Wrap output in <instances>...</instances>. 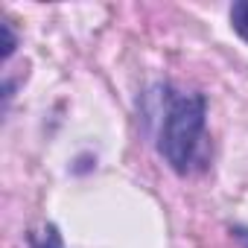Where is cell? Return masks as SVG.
<instances>
[{"instance_id": "6da1fadb", "label": "cell", "mask_w": 248, "mask_h": 248, "mask_svg": "<svg viewBox=\"0 0 248 248\" xmlns=\"http://www.w3.org/2000/svg\"><path fill=\"white\" fill-rule=\"evenodd\" d=\"M204 117L207 99L199 91H181L164 85L158 93V155L178 175L202 167L204 152Z\"/></svg>"}, {"instance_id": "7a4b0ae2", "label": "cell", "mask_w": 248, "mask_h": 248, "mask_svg": "<svg viewBox=\"0 0 248 248\" xmlns=\"http://www.w3.org/2000/svg\"><path fill=\"white\" fill-rule=\"evenodd\" d=\"M228 18H231L233 32H236L242 41H248V0H239V3H233L231 12H228Z\"/></svg>"}, {"instance_id": "3957f363", "label": "cell", "mask_w": 248, "mask_h": 248, "mask_svg": "<svg viewBox=\"0 0 248 248\" xmlns=\"http://www.w3.org/2000/svg\"><path fill=\"white\" fill-rule=\"evenodd\" d=\"M30 248H64V242H62L59 231H56L53 225H47L44 231L32 233V239H30Z\"/></svg>"}, {"instance_id": "277c9868", "label": "cell", "mask_w": 248, "mask_h": 248, "mask_svg": "<svg viewBox=\"0 0 248 248\" xmlns=\"http://www.w3.org/2000/svg\"><path fill=\"white\" fill-rule=\"evenodd\" d=\"M231 233H233V236L239 239V245H242V248H248V228H242V225H236V228H233Z\"/></svg>"}]
</instances>
